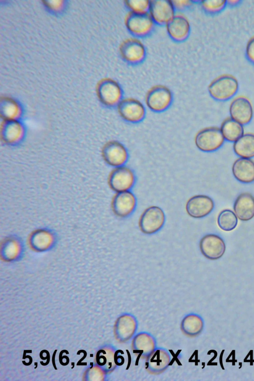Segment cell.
I'll use <instances>...</instances> for the list:
<instances>
[{"label":"cell","instance_id":"1","mask_svg":"<svg viewBox=\"0 0 254 381\" xmlns=\"http://www.w3.org/2000/svg\"><path fill=\"white\" fill-rule=\"evenodd\" d=\"M225 139L217 127H207L199 130L194 138L196 147L204 152H212L221 148Z\"/></svg>","mask_w":254,"mask_h":381},{"label":"cell","instance_id":"2","mask_svg":"<svg viewBox=\"0 0 254 381\" xmlns=\"http://www.w3.org/2000/svg\"><path fill=\"white\" fill-rule=\"evenodd\" d=\"M239 83L237 79L232 75L220 76L208 86L210 95L218 101H226L232 98L237 92Z\"/></svg>","mask_w":254,"mask_h":381},{"label":"cell","instance_id":"3","mask_svg":"<svg viewBox=\"0 0 254 381\" xmlns=\"http://www.w3.org/2000/svg\"><path fill=\"white\" fill-rule=\"evenodd\" d=\"M173 101V94L167 87L157 85L151 87L146 93L145 102L152 111L160 113L169 108Z\"/></svg>","mask_w":254,"mask_h":381},{"label":"cell","instance_id":"4","mask_svg":"<svg viewBox=\"0 0 254 381\" xmlns=\"http://www.w3.org/2000/svg\"><path fill=\"white\" fill-rule=\"evenodd\" d=\"M165 219V213L160 207L151 206L146 208L141 214L138 226L143 234H153L162 229Z\"/></svg>","mask_w":254,"mask_h":381},{"label":"cell","instance_id":"5","mask_svg":"<svg viewBox=\"0 0 254 381\" xmlns=\"http://www.w3.org/2000/svg\"><path fill=\"white\" fill-rule=\"evenodd\" d=\"M135 182L134 172L125 165L114 168L110 172L108 178L110 188L116 192L129 191Z\"/></svg>","mask_w":254,"mask_h":381},{"label":"cell","instance_id":"6","mask_svg":"<svg viewBox=\"0 0 254 381\" xmlns=\"http://www.w3.org/2000/svg\"><path fill=\"white\" fill-rule=\"evenodd\" d=\"M118 114L125 121L136 124L142 121L146 115L144 105L133 98L123 99L117 106Z\"/></svg>","mask_w":254,"mask_h":381},{"label":"cell","instance_id":"7","mask_svg":"<svg viewBox=\"0 0 254 381\" xmlns=\"http://www.w3.org/2000/svg\"><path fill=\"white\" fill-rule=\"evenodd\" d=\"M98 96L101 103L108 107H117L123 99V90L116 81L103 80L98 87Z\"/></svg>","mask_w":254,"mask_h":381},{"label":"cell","instance_id":"8","mask_svg":"<svg viewBox=\"0 0 254 381\" xmlns=\"http://www.w3.org/2000/svg\"><path fill=\"white\" fill-rule=\"evenodd\" d=\"M102 155L105 162L114 168L125 165L129 156L126 146L117 140L106 143L102 150Z\"/></svg>","mask_w":254,"mask_h":381},{"label":"cell","instance_id":"9","mask_svg":"<svg viewBox=\"0 0 254 381\" xmlns=\"http://www.w3.org/2000/svg\"><path fill=\"white\" fill-rule=\"evenodd\" d=\"M125 25L132 35L143 37L152 32L155 23L148 13L138 14L129 12L126 18Z\"/></svg>","mask_w":254,"mask_h":381},{"label":"cell","instance_id":"10","mask_svg":"<svg viewBox=\"0 0 254 381\" xmlns=\"http://www.w3.org/2000/svg\"><path fill=\"white\" fill-rule=\"evenodd\" d=\"M199 246L202 255L210 260L221 258L226 250V245L223 240L214 234H208L202 237L199 241Z\"/></svg>","mask_w":254,"mask_h":381},{"label":"cell","instance_id":"11","mask_svg":"<svg viewBox=\"0 0 254 381\" xmlns=\"http://www.w3.org/2000/svg\"><path fill=\"white\" fill-rule=\"evenodd\" d=\"M120 53L127 63L136 64L141 63L146 57V49L143 44L136 38L125 40L121 45Z\"/></svg>","mask_w":254,"mask_h":381},{"label":"cell","instance_id":"12","mask_svg":"<svg viewBox=\"0 0 254 381\" xmlns=\"http://www.w3.org/2000/svg\"><path fill=\"white\" fill-rule=\"evenodd\" d=\"M137 205L136 198L130 190L117 192L112 201V208L118 217L125 218L134 211Z\"/></svg>","mask_w":254,"mask_h":381},{"label":"cell","instance_id":"13","mask_svg":"<svg viewBox=\"0 0 254 381\" xmlns=\"http://www.w3.org/2000/svg\"><path fill=\"white\" fill-rule=\"evenodd\" d=\"M214 202L208 195H195L190 197L186 204V210L189 216L194 218H202L209 215L213 210Z\"/></svg>","mask_w":254,"mask_h":381},{"label":"cell","instance_id":"14","mask_svg":"<svg viewBox=\"0 0 254 381\" xmlns=\"http://www.w3.org/2000/svg\"><path fill=\"white\" fill-rule=\"evenodd\" d=\"M148 14L155 24L166 25L175 16V8L171 0H150Z\"/></svg>","mask_w":254,"mask_h":381},{"label":"cell","instance_id":"15","mask_svg":"<svg viewBox=\"0 0 254 381\" xmlns=\"http://www.w3.org/2000/svg\"><path fill=\"white\" fill-rule=\"evenodd\" d=\"M230 118L240 124L246 125L252 121L254 111L250 101L244 96L234 98L229 107Z\"/></svg>","mask_w":254,"mask_h":381},{"label":"cell","instance_id":"16","mask_svg":"<svg viewBox=\"0 0 254 381\" xmlns=\"http://www.w3.org/2000/svg\"><path fill=\"white\" fill-rule=\"evenodd\" d=\"M137 328L136 318L129 314H124L118 318L116 322V337L120 342H127L134 335Z\"/></svg>","mask_w":254,"mask_h":381},{"label":"cell","instance_id":"17","mask_svg":"<svg viewBox=\"0 0 254 381\" xmlns=\"http://www.w3.org/2000/svg\"><path fill=\"white\" fill-rule=\"evenodd\" d=\"M171 361L169 352L165 349L158 348L146 358L145 368L151 374H160L167 369Z\"/></svg>","mask_w":254,"mask_h":381},{"label":"cell","instance_id":"18","mask_svg":"<svg viewBox=\"0 0 254 381\" xmlns=\"http://www.w3.org/2000/svg\"><path fill=\"white\" fill-rule=\"evenodd\" d=\"M131 345L133 352L140 358H147L156 349V342L154 337L145 332L135 335Z\"/></svg>","mask_w":254,"mask_h":381},{"label":"cell","instance_id":"19","mask_svg":"<svg viewBox=\"0 0 254 381\" xmlns=\"http://www.w3.org/2000/svg\"><path fill=\"white\" fill-rule=\"evenodd\" d=\"M3 142L13 145L20 143L24 138L25 129L19 121H4L0 131Z\"/></svg>","mask_w":254,"mask_h":381},{"label":"cell","instance_id":"20","mask_svg":"<svg viewBox=\"0 0 254 381\" xmlns=\"http://www.w3.org/2000/svg\"><path fill=\"white\" fill-rule=\"evenodd\" d=\"M169 36L176 42H182L187 39L190 31V26L188 19L182 15H175L166 25Z\"/></svg>","mask_w":254,"mask_h":381},{"label":"cell","instance_id":"21","mask_svg":"<svg viewBox=\"0 0 254 381\" xmlns=\"http://www.w3.org/2000/svg\"><path fill=\"white\" fill-rule=\"evenodd\" d=\"M232 171L234 178L240 183L254 182V161L251 158H238L233 164Z\"/></svg>","mask_w":254,"mask_h":381},{"label":"cell","instance_id":"22","mask_svg":"<svg viewBox=\"0 0 254 381\" xmlns=\"http://www.w3.org/2000/svg\"><path fill=\"white\" fill-rule=\"evenodd\" d=\"M233 209L240 220H250L254 217V196L249 192L241 193L234 202Z\"/></svg>","mask_w":254,"mask_h":381},{"label":"cell","instance_id":"23","mask_svg":"<svg viewBox=\"0 0 254 381\" xmlns=\"http://www.w3.org/2000/svg\"><path fill=\"white\" fill-rule=\"evenodd\" d=\"M233 150L239 157L252 158L254 157V134H244L234 142Z\"/></svg>","mask_w":254,"mask_h":381},{"label":"cell","instance_id":"24","mask_svg":"<svg viewBox=\"0 0 254 381\" xmlns=\"http://www.w3.org/2000/svg\"><path fill=\"white\" fill-rule=\"evenodd\" d=\"M204 322L200 316L195 314H190L186 316L181 323L182 332L190 337H194L198 335L203 330Z\"/></svg>","mask_w":254,"mask_h":381},{"label":"cell","instance_id":"25","mask_svg":"<svg viewBox=\"0 0 254 381\" xmlns=\"http://www.w3.org/2000/svg\"><path fill=\"white\" fill-rule=\"evenodd\" d=\"M220 129L225 140L229 142H235L244 134L243 126L231 118L222 123Z\"/></svg>","mask_w":254,"mask_h":381},{"label":"cell","instance_id":"26","mask_svg":"<svg viewBox=\"0 0 254 381\" xmlns=\"http://www.w3.org/2000/svg\"><path fill=\"white\" fill-rule=\"evenodd\" d=\"M0 113L4 121H19L22 110L16 101L12 99L4 98L0 102Z\"/></svg>","mask_w":254,"mask_h":381},{"label":"cell","instance_id":"27","mask_svg":"<svg viewBox=\"0 0 254 381\" xmlns=\"http://www.w3.org/2000/svg\"><path fill=\"white\" fill-rule=\"evenodd\" d=\"M217 224L221 230L227 232L231 231L236 227L238 218L232 210L224 209L218 215Z\"/></svg>","mask_w":254,"mask_h":381},{"label":"cell","instance_id":"28","mask_svg":"<svg viewBox=\"0 0 254 381\" xmlns=\"http://www.w3.org/2000/svg\"><path fill=\"white\" fill-rule=\"evenodd\" d=\"M52 236L45 231L36 233L32 237L31 243L36 250L43 251L48 249L53 242Z\"/></svg>","mask_w":254,"mask_h":381},{"label":"cell","instance_id":"29","mask_svg":"<svg viewBox=\"0 0 254 381\" xmlns=\"http://www.w3.org/2000/svg\"><path fill=\"white\" fill-rule=\"evenodd\" d=\"M150 0H127L125 5L130 12L138 14H148L149 10Z\"/></svg>","mask_w":254,"mask_h":381},{"label":"cell","instance_id":"30","mask_svg":"<svg viewBox=\"0 0 254 381\" xmlns=\"http://www.w3.org/2000/svg\"><path fill=\"white\" fill-rule=\"evenodd\" d=\"M227 1L224 0H206L201 2L203 9L210 13H215L222 10L225 7Z\"/></svg>","mask_w":254,"mask_h":381},{"label":"cell","instance_id":"31","mask_svg":"<svg viewBox=\"0 0 254 381\" xmlns=\"http://www.w3.org/2000/svg\"><path fill=\"white\" fill-rule=\"evenodd\" d=\"M20 251L18 244L15 241L8 242L4 246L3 251L4 257L12 259L16 258Z\"/></svg>","mask_w":254,"mask_h":381},{"label":"cell","instance_id":"32","mask_svg":"<svg viewBox=\"0 0 254 381\" xmlns=\"http://www.w3.org/2000/svg\"><path fill=\"white\" fill-rule=\"evenodd\" d=\"M246 53L249 60L254 63V37L252 38L248 43Z\"/></svg>","mask_w":254,"mask_h":381},{"label":"cell","instance_id":"33","mask_svg":"<svg viewBox=\"0 0 254 381\" xmlns=\"http://www.w3.org/2000/svg\"><path fill=\"white\" fill-rule=\"evenodd\" d=\"M172 2L175 9L179 10L186 9L190 7L192 4V2L190 0H173Z\"/></svg>","mask_w":254,"mask_h":381},{"label":"cell","instance_id":"34","mask_svg":"<svg viewBox=\"0 0 254 381\" xmlns=\"http://www.w3.org/2000/svg\"><path fill=\"white\" fill-rule=\"evenodd\" d=\"M62 1H52V4L49 3L48 5L52 7L51 8L54 9L55 10H59L61 8V7L62 6Z\"/></svg>","mask_w":254,"mask_h":381},{"label":"cell","instance_id":"35","mask_svg":"<svg viewBox=\"0 0 254 381\" xmlns=\"http://www.w3.org/2000/svg\"><path fill=\"white\" fill-rule=\"evenodd\" d=\"M229 3H230V4L234 5V4H236L237 2H238V0H230V1H229Z\"/></svg>","mask_w":254,"mask_h":381}]
</instances>
